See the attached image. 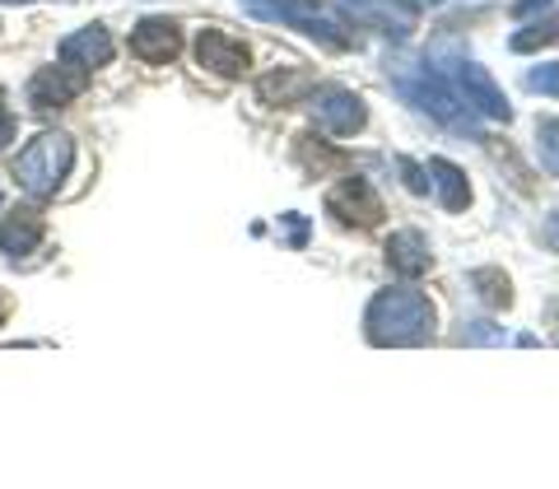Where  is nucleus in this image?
<instances>
[{"label": "nucleus", "instance_id": "obj_1", "mask_svg": "<svg viewBox=\"0 0 559 489\" xmlns=\"http://www.w3.org/2000/svg\"><path fill=\"white\" fill-rule=\"evenodd\" d=\"M388 84L411 103L415 112H425L429 121H439L443 131L485 140L480 112L466 108V103L457 98V90L443 80V70L433 65V61H406V57H396V61H388Z\"/></svg>", "mask_w": 559, "mask_h": 489}, {"label": "nucleus", "instance_id": "obj_2", "mask_svg": "<svg viewBox=\"0 0 559 489\" xmlns=\"http://www.w3.org/2000/svg\"><path fill=\"white\" fill-rule=\"evenodd\" d=\"M439 312H433L429 294H419L415 285H392L378 289L369 308H364V336L369 345H429Z\"/></svg>", "mask_w": 559, "mask_h": 489}, {"label": "nucleus", "instance_id": "obj_3", "mask_svg": "<svg viewBox=\"0 0 559 489\" xmlns=\"http://www.w3.org/2000/svg\"><path fill=\"white\" fill-rule=\"evenodd\" d=\"M70 164H75V140L66 131H43V135H33L24 154L14 159V182H20L24 196L51 201L61 191Z\"/></svg>", "mask_w": 559, "mask_h": 489}, {"label": "nucleus", "instance_id": "obj_4", "mask_svg": "<svg viewBox=\"0 0 559 489\" xmlns=\"http://www.w3.org/2000/svg\"><path fill=\"white\" fill-rule=\"evenodd\" d=\"M429 61L443 70V80L452 84V90H457V98L466 103L471 112H480V117H489V121H513L509 98H503V90L495 84V75H489L480 61H471V57H462V51H452L448 43L433 47Z\"/></svg>", "mask_w": 559, "mask_h": 489}, {"label": "nucleus", "instance_id": "obj_5", "mask_svg": "<svg viewBox=\"0 0 559 489\" xmlns=\"http://www.w3.org/2000/svg\"><path fill=\"white\" fill-rule=\"evenodd\" d=\"M322 5H326V0H242V10L257 14V20L285 24L294 33H304V38L331 47V51H349V47H355V38L345 33V24L326 20Z\"/></svg>", "mask_w": 559, "mask_h": 489}, {"label": "nucleus", "instance_id": "obj_6", "mask_svg": "<svg viewBox=\"0 0 559 489\" xmlns=\"http://www.w3.org/2000/svg\"><path fill=\"white\" fill-rule=\"evenodd\" d=\"M326 215L345 224V229H378L382 219H388V210H382V196L373 191L369 178H341L336 187L326 191Z\"/></svg>", "mask_w": 559, "mask_h": 489}, {"label": "nucleus", "instance_id": "obj_7", "mask_svg": "<svg viewBox=\"0 0 559 489\" xmlns=\"http://www.w3.org/2000/svg\"><path fill=\"white\" fill-rule=\"evenodd\" d=\"M331 10H341L349 24L388 33V38H411V33L419 28L415 0H331Z\"/></svg>", "mask_w": 559, "mask_h": 489}, {"label": "nucleus", "instance_id": "obj_8", "mask_svg": "<svg viewBox=\"0 0 559 489\" xmlns=\"http://www.w3.org/2000/svg\"><path fill=\"white\" fill-rule=\"evenodd\" d=\"M84 90H90V75H84L80 65H47V70H38V75L28 80V90H24V98H28V108L38 112V117H47V112H57V108H66V103H75Z\"/></svg>", "mask_w": 559, "mask_h": 489}, {"label": "nucleus", "instance_id": "obj_9", "mask_svg": "<svg viewBox=\"0 0 559 489\" xmlns=\"http://www.w3.org/2000/svg\"><path fill=\"white\" fill-rule=\"evenodd\" d=\"M312 117L318 127H326L331 135H359L369 127V108L355 90H341V84H326V90L312 94Z\"/></svg>", "mask_w": 559, "mask_h": 489}, {"label": "nucleus", "instance_id": "obj_10", "mask_svg": "<svg viewBox=\"0 0 559 489\" xmlns=\"http://www.w3.org/2000/svg\"><path fill=\"white\" fill-rule=\"evenodd\" d=\"M197 65L210 70V75H219V80H238L242 70L252 65V51H248L242 38H234V33L201 28L197 33Z\"/></svg>", "mask_w": 559, "mask_h": 489}, {"label": "nucleus", "instance_id": "obj_11", "mask_svg": "<svg viewBox=\"0 0 559 489\" xmlns=\"http://www.w3.org/2000/svg\"><path fill=\"white\" fill-rule=\"evenodd\" d=\"M178 51H182V28L173 20H164V14H150V20H140L131 28V57L135 61L168 65V61H178Z\"/></svg>", "mask_w": 559, "mask_h": 489}, {"label": "nucleus", "instance_id": "obj_12", "mask_svg": "<svg viewBox=\"0 0 559 489\" xmlns=\"http://www.w3.org/2000/svg\"><path fill=\"white\" fill-rule=\"evenodd\" d=\"M61 61L66 65H80V70H98L112 61V33L103 24H84L75 28L70 38L61 43Z\"/></svg>", "mask_w": 559, "mask_h": 489}, {"label": "nucleus", "instance_id": "obj_13", "mask_svg": "<svg viewBox=\"0 0 559 489\" xmlns=\"http://www.w3.org/2000/svg\"><path fill=\"white\" fill-rule=\"evenodd\" d=\"M47 238V219L38 215V210L33 205H24V210H14L10 219H0V252L5 257H28L33 248H38V242Z\"/></svg>", "mask_w": 559, "mask_h": 489}, {"label": "nucleus", "instance_id": "obj_14", "mask_svg": "<svg viewBox=\"0 0 559 489\" xmlns=\"http://www.w3.org/2000/svg\"><path fill=\"white\" fill-rule=\"evenodd\" d=\"M312 94V75L299 65H289V70H271V75H261L257 80V98L266 103V108H294L299 98Z\"/></svg>", "mask_w": 559, "mask_h": 489}, {"label": "nucleus", "instance_id": "obj_15", "mask_svg": "<svg viewBox=\"0 0 559 489\" xmlns=\"http://www.w3.org/2000/svg\"><path fill=\"white\" fill-rule=\"evenodd\" d=\"M388 266L396 275H406V279H419L429 266H433V257H429V242L419 238L415 229H401L388 238Z\"/></svg>", "mask_w": 559, "mask_h": 489}, {"label": "nucleus", "instance_id": "obj_16", "mask_svg": "<svg viewBox=\"0 0 559 489\" xmlns=\"http://www.w3.org/2000/svg\"><path fill=\"white\" fill-rule=\"evenodd\" d=\"M429 187L439 191V205L452 210V215H462L471 205V187H466V172L448 159H429Z\"/></svg>", "mask_w": 559, "mask_h": 489}, {"label": "nucleus", "instance_id": "obj_17", "mask_svg": "<svg viewBox=\"0 0 559 489\" xmlns=\"http://www.w3.org/2000/svg\"><path fill=\"white\" fill-rule=\"evenodd\" d=\"M471 289H476L489 308H513V279L503 275V266H480V271H471Z\"/></svg>", "mask_w": 559, "mask_h": 489}, {"label": "nucleus", "instance_id": "obj_18", "mask_svg": "<svg viewBox=\"0 0 559 489\" xmlns=\"http://www.w3.org/2000/svg\"><path fill=\"white\" fill-rule=\"evenodd\" d=\"M555 43H559V10L527 24L522 33H513V51H522V57H527V51H540V47H555Z\"/></svg>", "mask_w": 559, "mask_h": 489}, {"label": "nucleus", "instance_id": "obj_19", "mask_svg": "<svg viewBox=\"0 0 559 489\" xmlns=\"http://www.w3.org/2000/svg\"><path fill=\"white\" fill-rule=\"evenodd\" d=\"M536 145H540V164L559 178V117H540L536 121Z\"/></svg>", "mask_w": 559, "mask_h": 489}, {"label": "nucleus", "instance_id": "obj_20", "mask_svg": "<svg viewBox=\"0 0 559 489\" xmlns=\"http://www.w3.org/2000/svg\"><path fill=\"white\" fill-rule=\"evenodd\" d=\"M522 84H527L532 94H546V98H559V61H546L522 75Z\"/></svg>", "mask_w": 559, "mask_h": 489}, {"label": "nucleus", "instance_id": "obj_21", "mask_svg": "<svg viewBox=\"0 0 559 489\" xmlns=\"http://www.w3.org/2000/svg\"><path fill=\"white\" fill-rule=\"evenodd\" d=\"M462 341L466 345H503L509 336H503L495 322H462Z\"/></svg>", "mask_w": 559, "mask_h": 489}, {"label": "nucleus", "instance_id": "obj_22", "mask_svg": "<svg viewBox=\"0 0 559 489\" xmlns=\"http://www.w3.org/2000/svg\"><path fill=\"white\" fill-rule=\"evenodd\" d=\"M396 168H401V178H406V187L415 191V196H425L429 191V168H415L411 159H396Z\"/></svg>", "mask_w": 559, "mask_h": 489}, {"label": "nucleus", "instance_id": "obj_23", "mask_svg": "<svg viewBox=\"0 0 559 489\" xmlns=\"http://www.w3.org/2000/svg\"><path fill=\"white\" fill-rule=\"evenodd\" d=\"M280 224H285V234H289V248H304V242H308V219L299 215V210H289Z\"/></svg>", "mask_w": 559, "mask_h": 489}, {"label": "nucleus", "instance_id": "obj_24", "mask_svg": "<svg viewBox=\"0 0 559 489\" xmlns=\"http://www.w3.org/2000/svg\"><path fill=\"white\" fill-rule=\"evenodd\" d=\"M14 131H20V121L5 108V90H0V154H5V145H14Z\"/></svg>", "mask_w": 559, "mask_h": 489}, {"label": "nucleus", "instance_id": "obj_25", "mask_svg": "<svg viewBox=\"0 0 559 489\" xmlns=\"http://www.w3.org/2000/svg\"><path fill=\"white\" fill-rule=\"evenodd\" d=\"M555 5V0H513V5H509V14H513V20L522 24V20H532V14H546Z\"/></svg>", "mask_w": 559, "mask_h": 489}, {"label": "nucleus", "instance_id": "obj_26", "mask_svg": "<svg viewBox=\"0 0 559 489\" xmlns=\"http://www.w3.org/2000/svg\"><path fill=\"white\" fill-rule=\"evenodd\" d=\"M546 242H550V248L559 252V205L550 210V224H546Z\"/></svg>", "mask_w": 559, "mask_h": 489}, {"label": "nucleus", "instance_id": "obj_27", "mask_svg": "<svg viewBox=\"0 0 559 489\" xmlns=\"http://www.w3.org/2000/svg\"><path fill=\"white\" fill-rule=\"evenodd\" d=\"M546 326L555 331V341H559V299H550V303H546Z\"/></svg>", "mask_w": 559, "mask_h": 489}, {"label": "nucleus", "instance_id": "obj_28", "mask_svg": "<svg viewBox=\"0 0 559 489\" xmlns=\"http://www.w3.org/2000/svg\"><path fill=\"white\" fill-rule=\"evenodd\" d=\"M5 312H10V303H5V294H0V322H5Z\"/></svg>", "mask_w": 559, "mask_h": 489}, {"label": "nucleus", "instance_id": "obj_29", "mask_svg": "<svg viewBox=\"0 0 559 489\" xmlns=\"http://www.w3.org/2000/svg\"><path fill=\"white\" fill-rule=\"evenodd\" d=\"M415 5H443V0H415Z\"/></svg>", "mask_w": 559, "mask_h": 489}, {"label": "nucleus", "instance_id": "obj_30", "mask_svg": "<svg viewBox=\"0 0 559 489\" xmlns=\"http://www.w3.org/2000/svg\"><path fill=\"white\" fill-rule=\"evenodd\" d=\"M0 5H28V0H0Z\"/></svg>", "mask_w": 559, "mask_h": 489}]
</instances>
